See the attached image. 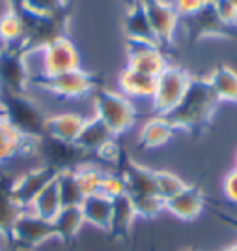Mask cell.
Listing matches in <instances>:
<instances>
[{
	"mask_svg": "<svg viewBox=\"0 0 237 251\" xmlns=\"http://www.w3.org/2000/svg\"><path fill=\"white\" fill-rule=\"evenodd\" d=\"M10 240L19 250H34L54 236L52 223L36 216L32 210H22L10 230Z\"/></svg>",
	"mask_w": 237,
	"mask_h": 251,
	"instance_id": "7",
	"label": "cell"
},
{
	"mask_svg": "<svg viewBox=\"0 0 237 251\" xmlns=\"http://www.w3.org/2000/svg\"><path fill=\"white\" fill-rule=\"evenodd\" d=\"M120 90L127 98H136V100H151L157 86V77L144 75L134 72L131 68H125L120 74Z\"/></svg>",
	"mask_w": 237,
	"mask_h": 251,
	"instance_id": "18",
	"label": "cell"
},
{
	"mask_svg": "<svg viewBox=\"0 0 237 251\" xmlns=\"http://www.w3.org/2000/svg\"><path fill=\"white\" fill-rule=\"evenodd\" d=\"M224 195L232 202H237V169L228 173L224 178Z\"/></svg>",
	"mask_w": 237,
	"mask_h": 251,
	"instance_id": "38",
	"label": "cell"
},
{
	"mask_svg": "<svg viewBox=\"0 0 237 251\" xmlns=\"http://www.w3.org/2000/svg\"><path fill=\"white\" fill-rule=\"evenodd\" d=\"M0 113L21 135L40 139L45 133L47 116L26 92H0Z\"/></svg>",
	"mask_w": 237,
	"mask_h": 251,
	"instance_id": "2",
	"label": "cell"
},
{
	"mask_svg": "<svg viewBox=\"0 0 237 251\" xmlns=\"http://www.w3.org/2000/svg\"><path fill=\"white\" fill-rule=\"evenodd\" d=\"M131 201H133L136 218L151 220V218H157L165 210V201L157 197V195H138V197H131Z\"/></svg>",
	"mask_w": 237,
	"mask_h": 251,
	"instance_id": "32",
	"label": "cell"
},
{
	"mask_svg": "<svg viewBox=\"0 0 237 251\" xmlns=\"http://www.w3.org/2000/svg\"><path fill=\"white\" fill-rule=\"evenodd\" d=\"M103 175L105 173L101 169H97V165H90V163H83V165H79L75 169V176H77V182L83 189L84 197L99 193Z\"/></svg>",
	"mask_w": 237,
	"mask_h": 251,
	"instance_id": "30",
	"label": "cell"
},
{
	"mask_svg": "<svg viewBox=\"0 0 237 251\" xmlns=\"http://www.w3.org/2000/svg\"><path fill=\"white\" fill-rule=\"evenodd\" d=\"M138 2H144V0H138Z\"/></svg>",
	"mask_w": 237,
	"mask_h": 251,
	"instance_id": "43",
	"label": "cell"
},
{
	"mask_svg": "<svg viewBox=\"0 0 237 251\" xmlns=\"http://www.w3.org/2000/svg\"><path fill=\"white\" fill-rule=\"evenodd\" d=\"M28 72L24 64V51L8 49L0 52V92H26Z\"/></svg>",
	"mask_w": 237,
	"mask_h": 251,
	"instance_id": "11",
	"label": "cell"
},
{
	"mask_svg": "<svg viewBox=\"0 0 237 251\" xmlns=\"http://www.w3.org/2000/svg\"><path fill=\"white\" fill-rule=\"evenodd\" d=\"M84 120L77 113H62V115L47 116L45 120V133L43 135L58 139L64 143H75L84 126Z\"/></svg>",
	"mask_w": 237,
	"mask_h": 251,
	"instance_id": "17",
	"label": "cell"
},
{
	"mask_svg": "<svg viewBox=\"0 0 237 251\" xmlns=\"http://www.w3.org/2000/svg\"><path fill=\"white\" fill-rule=\"evenodd\" d=\"M24 38V23L19 13L13 10L0 15V40L6 45L21 43Z\"/></svg>",
	"mask_w": 237,
	"mask_h": 251,
	"instance_id": "29",
	"label": "cell"
},
{
	"mask_svg": "<svg viewBox=\"0 0 237 251\" xmlns=\"http://www.w3.org/2000/svg\"><path fill=\"white\" fill-rule=\"evenodd\" d=\"M51 223L54 229V236L62 240H69L75 234H79V230L83 229L86 221H84L81 206H62Z\"/></svg>",
	"mask_w": 237,
	"mask_h": 251,
	"instance_id": "22",
	"label": "cell"
},
{
	"mask_svg": "<svg viewBox=\"0 0 237 251\" xmlns=\"http://www.w3.org/2000/svg\"><path fill=\"white\" fill-rule=\"evenodd\" d=\"M36 154L43 157V165L54 169L56 173L60 171H75L79 165L86 163L84 159L88 157L75 143H64L58 139L43 135L38 139Z\"/></svg>",
	"mask_w": 237,
	"mask_h": 251,
	"instance_id": "6",
	"label": "cell"
},
{
	"mask_svg": "<svg viewBox=\"0 0 237 251\" xmlns=\"http://www.w3.org/2000/svg\"><path fill=\"white\" fill-rule=\"evenodd\" d=\"M28 15V13H26ZM30 19H22L24 23V38L21 42L22 51H40L45 45L51 42L64 38V17L54 15V17H36V15H28Z\"/></svg>",
	"mask_w": 237,
	"mask_h": 251,
	"instance_id": "9",
	"label": "cell"
},
{
	"mask_svg": "<svg viewBox=\"0 0 237 251\" xmlns=\"http://www.w3.org/2000/svg\"><path fill=\"white\" fill-rule=\"evenodd\" d=\"M216 96L207 81L193 79L185 96L174 109L165 115L172 127H183V129H196L209 122L216 107Z\"/></svg>",
	"mask_w": 237,
	"mask_h": 251,
	"instance_id": "1",
	"label": "cell"
},
{
	"mask_svg": "<svg viewBox=\"0 0 237 251\" xmlns=\"http://www.w3.org/2000/svg\"><path fill=\"white\" fill-rule=\"evenodd\" d=\"M56 178V171L47 165L36 167L11 182V195L22 210H28L34 199Z\"/></svg>",
	"mask_w": 237,
	"mask_h": 251,
	"instance_id": "10",
	"label": "cell"
},
{
	"mask_svg": "<svg viewBox=\"0 0 237 251\" xmlns=\"http://www.w3.org/2000/svg\"><path fill=\"white\" fill-rule=\"evenodd\" d=\"M209 84L218 101H234L237 103V72L232 68L220 66L209 77Z\"/></svg>",
	"mask_w": 237,
	"mask_h": 251,
	"instance_id": "24",
	"label": "cell"
},
{
	"mask_svg": "<svg viewBox=\"0 0 237 251\" xmlns=\"http://www.w3.org/2000/svg\"><path fill=\"white\" fill-rule=\"evenodd\" d=\"M207 2H213V0H207Z\"/></svg>",
	"mask_w": 237,
	"mask_h": 251,
	"instance_id": "44",
	"label": "cell"
},
{
	"mask_svg": "<svg viewBox=\"0 0 237 251\" xmlns=\"http://www.w3.org/2000/svg\"><path fill=\"white\" fill-rule=\"evenodd\" d=\"M99 193H103L105 197H108V199H114V197H120V195L127 193L124 176L122 175H114V173H105Z\"/></svg>",
	"mask_w": 237,
	"mask_h": 251,
	"instance_id": "35",
	"label": "cell"
},
{
	"mask_svg": "<svg viewBox=\"0 0 237 251\" xmlns=\"http://www.w3.org/2000/svg\"><path fill=\"white\" fill-rule=\"evenodd\" d=\"M134 220H136V212H134L131 197L127 193L120 195V197H114L108 230L112 232L114 236H124L131 230Z\"/></svg>",
	"mask_w": 237,
	"mask_h": 251,
	"instance_id": "21",
	"label": "cell"
},
{
	"mask_svg": "<svg viewBox=\"0 0 237 251\" xmlns=\"http://www.w3.org/2000/svg\"><path fill=\"white\" fill-rule=\"evenodd\" d=\"M26 137L21 135L11 124H8V120L4 118L0 122V163L13 157L15 154L21 152V147Z\"/></svg>",
	"mask_w": 237,
	"mask_h": 251,
	"instance_id": "28",
	"label": "cell"
},
{
	"mask_svg": "<svg viewBox=\"0 0 237 251\" xmlns=\"http://www.w3.org/2000/svg\"><path fill=\"white\" fill-rule=\"evenodd\" d=\"M202 208H204V197H202V191L194 186H185L177 195L165 202V210L185 221L198 218Z\"/></svg>",
	"mask_w": 237,
	"mask_h": 251,
	"instance_id": "15",
	"label": "cell"
},
{
	"mask_svg": "<svg viewBox=\"0 0 237 251\" xmlns=\"http://www.w3.org/2000/svg\"><path fill=\"white\" fill-rule=\"evenodd\" d=\"M38 56L42 64V75H60L65 72L79 70L81 66L75 45L65 38H58L49 45H45L43 49L38 51Z\"/></svg>",
	"mask_w": 237,
	"mask_h": 251,
	"instance_id": "8",
	"label": "cell"
},
{
	"mask_svg": "<svg viewBox=\"0 0 237 251\" xmlns=\"http://www.w3.org/2000/svg\"><path fill=\"white\" fill-rule=\"evenodd\" d=\"M230 2H232V4H234V6L237 8V0H230Z\"/></svg>",
	"mask_w": 237,
	"mask_h": 251,
	"instance_id": "41",
	"label": "cell"
},
{
	"mask_svg": "<svg viewBox=\"0 0 237 251\" xmlns=\"http://www.w3.org/2000/svg\"><path fill=\"white\" fill-rule=\"evenodd\" d=\"M114 139H116V135L112 133V129L105 122H101L97 116H92V118L84 120L83 129L77 137L75 145L90 156V154H97L105 145H108Z\"/></svg>",
	"mask_w": 237,
	"mask_h": 251,
	"instance_id": "14",
	"label": "cell"
},
{
	"mask_svg": "<svg viewBox=\"0 0 237 251\" xmlns=\"http://www.w3.org/2000/svg\"><path fill=\"white\" fill-rule=\"evenodd\" d=\"M22 208L15 202L11 195V182L2 184L0 182V234L8 236L15 220L19 218Z\"/></svg>",
	"mask_w": 237,
	"mask_h": 251,
	"instance_id": "27",
	"label": "cell"
},
{
	"mask_svg": "<svg viewBox=\"0 0 237 251\" xmlns=\"http://www.w3.org/2000/svg\"><path fill=\"white\" fill-rule=\"evenodd\" d=\"M95 116L112 129L114 135L125 133L134 124V107L129 98L114 90L93 92Z\"/></svg>",
	"mask_w": 237,
	"mask_h": 251,
	"instance_id": "3",
	"label": "cell"
},
{
	"mask_svg": "<svg viewBox=\"0 0 237 251\" xmlns=\"http://www.w3.org/2000/svg\"><path fill=\"white\" fill-rule=\"evenodd\" d=\"M194 17H196V21L200 23V30H202V34H216L220 28L226 26V25L215 15V11H213V8H211L209 2L206 4L204 10L196 13Z\"/></svg>",
	"mask_w": 237,
	"mask_h": 251,
	"instance_id": "34",
	"label": "cell"
},
{
	"mask_svg": "<svg viewBox=\"0 0 237 251\" xmlns=\"http://www.w3.org/2000/svg\"><path fill=\"white\" fill-rule=\"evenodd\" d=\"M60 208H62V201H60V195H58L56 182L52 180L51 184L34 199V202H32V206L28 210H32L36 216H40L43 220L52 221L56 218V214L60 212Z\"/></svg>",
	"mask_w": 237,
	"mask_h": 251,
	"instance_id": "25",
	"label": "cell"
},
{
	"mask_svg": "<svg viewBox=\"0 0 237 251\" xmlns=\"http://www.w3.org/2000/svg\"><path fill=\"white\" fill-rule=\"evenodd\" d=\"M81 210H83L86 223H90L97 229L108 230L110 214H112V199L105 197L103 193H93V195L84 197V201L81 202Z\"/></svg>",
	"mask_w": 237,
	"mask_h": 251,
	"instance_id": "19",
	"label": "cell"
},
{
	"mask_svg": "<svg viewBox=\"0 0 237 251\" xmlns=\"http://www.w3.org/2000/svg\"><path fill=\"white\" fill-rule=\"evenodd\" d=\"M28 86H38L42 90L52 92L62 98H83L93 92L95 88V81L92 75L86 72L73 70V72H65L60 75H40V77H32L28 81Z\"/></svg>",
	"mask_w": 237,
	"mask_h": 251,
	"instance_id": "4",
	"label": "cell"
},
{
	"mask_svg": "<svg viewBox=\"0 0 237 251\" xmlns=\"http://www.w3.org/2000/svg\"><path fill=\"white\" fill-rule=\"evenodd\" d=\"M125 2H127V6H133V4H136L138 0H125Z\"/></svg>",
	"mask_w": 237,
	"mask_h": 251,
	"instance_id": "39",
	"label": "cell"
},
{
	"mask_svg": "<svg viewBox=\"0 0 237 251\" xmlns=\"http://www.w3.org/2000/svg\"><path fill=\"white\" fill-rule=\"evenodd\" d=\"M191 77L187 72L175 66H166V70L157 77V86H155V94L151 98L155 111L159 116L168 115L175 105L179 103L185 96L187 88L191 84Z\"/></svg>",
	"mask_w": 237,
	"mask_h": 251,
	"instance_id": "5",
	"label": "cell"
},
{
	"mask_svg": "<svg viewBox=\"0 0 237 251\" xmlns=\"http://www.w3.org/2000/svg\"><path fill=\"white\" fill-rule=\"evenodd\" d=\"M125 32L129 42L138 43H151V45H159L155 40V34L148 23V17L144 13V8L140 2H136L133 6L127 8V17H125Z\"/></svg>",
	"mask_w": 237,
	"mask_h": 251,
	"instance_id": "20",
	"label": "cell"
},
{
	"mask_svg": "<svg viewBox=\"0 0 237 251\" xmlns=\"http://www.w3.org/2000/svg\"><path fill=\"white\" fill-rule=\"evenodd\" d=\"M207 0H175L174 10L177 11V15H187V17H194L198 11H202L206 8Z\"/></svg>",
	"mask_w": 237,
	"mask_h": 251,
	"instance_id": "37",
	"label": "cell"
},
{
	"mask_svg": "<svg viewBox=\"0 0 237 251\" xmlns=\"http://www.w3.org/2000/svg\"><path fill=\"white\" fill-rule=\"evenodd\" d=\"M65 0H22V8L28 15L36 17H54L60 15Z\"/></svg>",
	"mask_w": 237,
	"mask_h": 251,
	"instance_id": "33",
	"label": "cell"
},
{
	"mask_svg": "<svg viewBox=\"0 0 237 251\" xmlns=\"http://www.w3.org/2000/svg\"><path fill=\"white\" fill-rule=\"evenodd\" d=\"M140 4L144 8V13L155 34L157 43L170 42L175 32V26H177V19H179L174 6L165 0H144Z\"/></svg>",
	"mask_w": 237,
	"mask_h": 251,
	"instance_id": "12",
	"label": "cell"
},
{
	"mask_svg": "<svg viewBox=\"0 0 237 251\" xmlns=\"http://www.w3.org/2000/svg\"><path fill=\"white\" fill-rule=\"evenodd\" d=\"M236 169H237V157H236Z\"/></svg>",
	"mask_w": 237,
	"mask_h": 251,
	"instance_id": "42",
	"label": "cell"
},
{
	"mask_svg": "<svg viewBox=\"0 0 237 251\" xmlns=\"http://www.w3.org/2000/svg\"><path fill=\"white\" fill-rule=\"evenodd\" d=\"M226 251H237V244H236V246H232V248H228Z\"/></svg>",
	"mask_w": 237,
	"mask_h": 251,
	"instance_id": "40",
	"label": "cell"
},
{
	"mask_svg": "<svg viewBox=\"0 0 237 251\" xmlns=\"http://www.w3.org/2000/svg\"><path fill=\"white\" fill-rule=\"evenodd\" d=\"M209 4H211V8H213L216 17L224 23L226 26L237 25V8L230 0H213Z\"/></svg>",
	"mask_w": 237,
	"mask_h": 251,
	"instance_id": "36",
	"label": "cell"
},
{
	"mask_svg": "<svg viewBox=\"0 0 237 251\" xmlns=\"http://www.w3.org/2000/svg\"><path fill=\"white\" fill-rule=\"evenodd\" d=\"M185 186V182L174 173L155 171V191H157V197H161L165 202L168 199H172L174 195H177Z\"/></svg>",
	"mask_w": 237,
	"mask_h": 251,
	"instance_id": "31",
	"label": "cell"
},
{
	"mask_svg": "<svg viewBox=\"0 0 237 251\" xmlns=\"http://www.w3.org/2000/svg\"><path fill=\"white\" fill-rule=\"evenodd\" d=\"M166 58L161 52L159 45L151 43L129 42L127 49V68H131L138 74L159 77L166 70Z\"/></svg>",
	"mask_w": 237,
	"mask_h": 251,
	"instance_id": "13",
	"label": "cell"
},
{
	"mask_svg": "<svg viewBox=\"0 0 237 251\" xmlns=\"http://www.w3.org/2000/svg\"><path fill=\"white\" fill-rule=\"evenodd\" d=\"M122 176L125 182V191L131 197H138V195H157L155 191V171L144 167L140 163L134 161H127Z\"/></svg>",
	"mask_w": 237,
	"mask_h": 251,
	"instance_id": "16",
	"label": "cell"
},
{
	"mask_svg": "<svg viewBox=\"0 0 237 251\" xmlns=\"http://www.w3.org/2000/svg\"><path fill=\"white\" fill-rule=\"evenodd\" d=\"M174 135V127L165 116H155L151 120H148L142 129H140V145L146 148H159L165 143L170 141V137Z\"/></svg>",
	"mask_w": 237,
	"mask_h": 251,
	"instance_id": "23",
	"label": "cell"
},
{
	"mask_svg": "<svg viewBox=\"0 0 237 251\" xmlns=\"http://www.w3.org/2000/svg\"><path fill=\"white\" fill-rule=\"evenodd\" d=\"M56 188H58V195L62 201V206H81V202L84 201V193L77 176H75V171H60L56 173Z\"/></svg>",
	"mask_w": 237,
	"mask_h": 251,
	"instance_id": "26",
	"label": "cell"
}]
</instances>
